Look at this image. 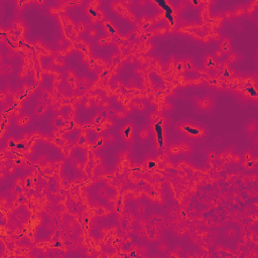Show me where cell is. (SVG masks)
I'll use <instances>...</instances> for the list:
<instances>
[{"mask_svg": "<svg viewBox=\"0 0 258 258\" xmlns=\"http://www.w3.org/2000/svg\"><path fill=\"white\" fill-rule=\"evenodd\" d=\"M185 130L188 131V132H190L191 134H195V135L200 133V131L198 130V129H195V128H192V127H189V126H186V127H185Z\"/></svg>", "mask_w": 258, "mask_h": 258, "instance_id": "2", "label": "cell"}, {"mask_svg": "<svg viewBox=\"0 0 258 258\" xmlns=\"http://www.w3.org/2000/svg\"><path fill=\"white\" fill-rule=\"evenodd\" d=\"M151 166H154V162H153V163H152V162L149 163V167H151Z\"/></svg>", "mask_w": 258, "mask_h": 258, "instance_id": "3", "label": "cell"}, {"mask_svg": "<svg viewBox=\"0 0 258 258\" xmlns=\"http://www.w3.org/2000/svg\"><path fill=\"white\" fill-rule=\"evenodd\" d=\"M156 131H157V135H158V142L160 145H162L163 141H162V130L159 125H156Z\"/></svg>", "mask_w": 258, "mask_h": 258, "instance_id": "1", "label": "cell"}]
</instances>
